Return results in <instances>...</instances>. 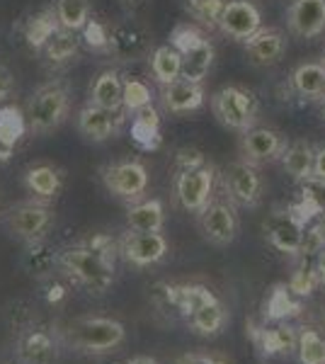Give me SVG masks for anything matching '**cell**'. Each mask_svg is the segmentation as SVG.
Here are the masks:
<instances>
[{"mask_svg":"<svg viewBox=\"0 0 325 364\" xmlns=\"http://www.w3.org/2000/svg\"><path fill=\"white\" fill-rule=\"evenodd\" d=\"M58 265L68 277H73L78 284L95 291V294L107 291L110 284L114 282V257L105 255V252L95 250L87 243L63 250L58 255Z\"/></svg>","mask_w":325,"mask_h":364,"instance_id":"cell-1","label":"cell"},{"mask_svg":"<svg viewBox=\"0 0 325 364\" xmlns=\"http://www.w3.org/2000/svg\"><path fill=\"white\" fill-rule=\"evenodd\" d=\"M70 112V90L63 80H49L32 92L27 102V127L34 134L56 132Z\"/></svg>","mask_w":325,"mask_h":364,"instance_id":"cell-2","label":"cell"},{"mask_svg":"<svg viewBox=\"0 0 325 364\" xmlns=\"http://www.w3.org/2000/svg\"><path fill=\"white\" fill-rule=\"evenodd\" d=\"M170 44L180 51L182 56V78L194 80V83H204L214 66V44L206 39L204 32H199L194 25H177L173 29Z\"/></svg>","mask_w":325,"mask_h":364,"instance_id":"cell-3","label":"cell"},{"mask_svg":"<svg viewBox=\"0 0 325 364\" xmlns=\"http://www.w3.org/2000/svg\"><path fill=\"white\" fill-rule=\"evenodd\" d=\"M127 338V328L114 318H80L66 331V343L80 352L102 355L117 350Z\"/></svg>","mask_w":325,"mask_h":364,"instance_id":"cell-4","label":"cell"},{"mask_svg":"<svg viewBox=\"0 0 325 364\" xmlns=\"http://www.w3.org/2000/svg\"><path fill=\"white\" fill-rule=\"evenodd\" d=\"M211 112L223 127L233 132H247L257 124L260 102L250 90L240 85H226L211 95Z\"/></svg>","mask_w":325,"mask_h":364,"instance_id":"cell-5","label":"cell"},{"mask_svg":"<svg viewBox=\"0 0 325 364\" xmlns=\"http://www.w3.org/2000/svg\"><path fill=\"white\" fill-rule=\"evenodd\" d=\"M214 185H216V168L211 163H206L204 158V161L192 163V166L177 168L175 197L182 209L199 214L211 202V197H214Z\"/></svg>","mask_w":325,"mask_h":364,"instance_id":"cell-6","label":"cell"},{"mask_svg":"<svg viewBox=\"0 0 325 364\" xmlns=\"http://www.w3.org/2000/svg\"><path fill=\"white\" fill-rule=\"evenodd\" d=\"M223 187H226L228 202L245 209L257 207L265 195V180L260 175L257 166L243 161V158L226 166V170H223Z\"/></svg>","mask_w":325,"mask_h":364,"instance_id":"cell-7","label":"cell"},{"mask_svg":"<svg viewBox=\"0 0 325 364\" xmlns=\"http://www.w3.org/2000/svg\"><path fill=\"white\" fill-rule=\"evenodd\" d=\"M5 221H8L13 236L25 240V243H37V240H44L46 233L51 231L56 214L44 202H22L8 211Z\"/></svg>","mask_w":325,"mask_h":364,"instance_id":"cell-8","label":"cell"},{"mask_svg":"<svg viewBox=\"0 0 325 364\" xmlns=\"http://www.w3.org/2000/svg\"><path fill=\"white\" fill-rule=\"evenodd\" d=\"M102 182L112 195L122 199H139L149 190V170L139 161H117L102 168Z\"/></svg>","mask_w":325,"mask_h":364,"instance_id":"cell-9","label":"cell"},{"mask_svg":"<svg viewBox=\"0 0 325 364\" xmlns=\"http://www.w3.org/2000/svg\"><path fill=\"white\" fill-rule=\"evenodd\" d=\"M287 136L279 129L272 127H252L240 136V156L252 166H265V163L279 161L287 149Z\"/></svg>","mask_w":325,"mask_h":364,"instance_id":"cell-10","label":"cell"},{"mask_svg":"<svg viewBox=\"0 0 325 364\" xmlns=\"http://www.w3.org/2000/svg\"><path fill=\"white\" fill-rule=\"evenodd\" d=\"M199 228H202L204 238L209 243L218 245H230L238 236V214H235V204L226 202H209L204 211H199Z\"/></svg>","mask_w":325,"mask_h":364,"instance_id":"cell-11","label":"cell"},{"mask_svg":"<svg viewBox=\"0 0 325 364\" xmlns=\"http://www.w3.org/2000/svg\"><path fill=\"white\" fill-rule=\"evenodd\" d=\"M119 252L136 267H151L168 255V238L161 231H127Z\"/></svg>","mask_w":325,"mask_h":364,"instance_id":"cell-12","label":"cell"},{"mask_svg":"<svg viewBox=\"0 0 325 364\" xmlns=\"http://www.w3.org/2000/svg\"><path fill=\"white\" fill-rule=\"evenodd\" d=\"M107 51L114 54L122 61H136V58L151 56L153 44L151 34L144 25H139L136 20H124L119 25L110 29V42Z\"/></svg>","mask_w":325,"mask_h":364,"instance_id":"cell-13","label":"cell"},{"mask_svg":"<svg viewBox=\"0 0 325 364\" xmlns=\"http://www.w3.org/2000/svg\"><path fill=\"white\" fill-rule=\"evenodd\" d=\"M262 27V13L252 0H226L218 29L235 42H247Z\"/></svg>","mask_w":325,"mask_h":364,"instance_id":"cell-14","label":"cell"},{"mask_svg":"<svg viewBox=\"0 0 325 364\" xmlns=\"http://www.w3.org/2000/svg\"><path fill=\"white\" fill-rule=\"evenodd\" d=\"M127 109H105L87 102L78 112V132L92 144H105L122 132Z\"/></svg>","mask_w":325,"mask_h":364,"instance_id":"cell-15","label":"cell"},{"mask_svg":"<svg viewBox=\"0 0 325 364\" xmlns=\"http://www.w3.org/2000/svg\"><path fill=\"white\" fill-rule=\"evenodd\" d=\"M287 29L299 39L325 34V0H292L287 8Z\"/></svg>","mask_w":325,"mask_h":364,"instance_id":"cell-16","label":"cell"},{"mask_svg":"<svg viewBox=\"0 0 325 364\" xmlns=\"http://www.w3.org/2000/svg\"><path fill=\"white\" fill-rule=\"evenodd\" d=\"M243 44L252 66L267 68V66H277L284 58L289 39L279 27H260Z\"/></svg>","mask_w":325,"mask_h":364,"instance_id":"cell-17","label":"cell"},{"mask_svg":"<svg viewBox=\"0 0 325 364\" xmlns=\"http://www.w3.org/2000/svg\"><path fill=\"white\" fill-rule=\"evenodd\" d=\"M306 224L299 221L292 211H277L265 221V236L279 252L287 255H297L301 250V240H304Z\"/></svg>","mask_w":325,"mask_h":364,"instance_id":"cell-18","label":"cell"},{"mask_svg":"<svg viewBox=\"0 0 325 364\" xmlns=\"http://www.w3.org/2000/svg\"><path fill=\"white\" fill-rule=\"evenodd\" d=\"M161 100L163 107L173 114H187V112H197L204 105L206 92L202 83H194L187 78H177L173 83L161 85Z\"/></svg>","mask_w":325,"mask_h":364,"instance_id":"cell-19","label":"cell"},{"mask_svg":"<svg viewBox=\"0 0 325 364\" xmlns=\"http://www.w3.org/2000/svg\"><path fill=\"white\" fill-rule=\"evenodd\" d=\"M252 340L260 348L265 357H284L297 352V343H299V333L292 323L282 321L272 328H255L252 331Z\"/></svg>","mask_w":325,"mask_h":364,"instance_id":"cell-20","label":"cell"},{"mask_svg":"<svg viewBox=\"0 0 325 364\" xmlns=\"http://www.w3.org/2000/svg\"><path fill=\"white\" fill-rule=\"evenodd\" d=\"M90 102L105 109H124V75L119 70L107 68L97 73L90 85Z\"/></svg>","mask_w":325,"mask_h":364,"instance_id":"cell-21","label":"cell"},{"mask_svg":"<svg viewBox=\"0 0 325 364\" xmlns=\"http://www.w3.org/2000/svg\"><path fill=\"white\" fill-rule=\"evenodd\" d=\"M289 85L304 100H318L325 92V66L321 61H304L289 75Z\"/></svg>","mask_w":325,"mask_h":364,"instance_id":"cell-22","label":"cell"},{"mask_svg":"<svg viewBox=\"0 0 325 364\" xmlns=\"http://www.w3.org/2000/svg\"><path fill=\"white\" fill-rule=\"evenodd\" d=\"M313 158H316V149L309 141H289L284 154H282V166H284L287 175H292L299 182H311L313 178Z\"/></svg>","mask_w":325,"mask_h":364,"instance_id":"cell-23","label":"cell"},{"mask_svg":"<svg viewBox=\"0 0 325 364\" xmlns=\"http://www.w3.org/2000/svg\"><path fill=\"white\" fill-rule=\"evenodd\" d=\"M129 231H163L165 209L161 199H139L127 209Z\"/></svg>","mask_w":325,"mask_h":364,"instance_id":"cell-24","label":"cell"},{"mask_svg":"<svg viewBox=\"0 0 325 364\" xmlns=\"http://www.w3.org/2000/svg\"><path fill=\"white\" fill-rule=\"evenodd\" d=\"M151 75L158 85H168L173 80L182 78V56L173 44L156 46L149 56Z\"/></svg>","mask_w":325,"mask_h":364,"instance_id":"cell-25","label":"cell"},{"mask_svg":"<svg viewBox=\"0 0 325 364\" xmlns=\"http://www.w3.org/2000/svg\"><path fill=\"white\" fill-rule=\"evenodd\" d=\"M132 139L136 141V146L144 151H153L161 146V119H158V112L151 105L139 109V112H134Z\"/></svg>","mask_w":325,"mask_h":364,"instance_id":"cell-26","label":"cell"},{"mask_svg":"<svg viewBox=\"0 0 325 364\" xmlns=\"http://www.w3.org/2000/svg\"><path fill=\"white\" fill-rule=\"evenodd\" d=\"M80 44H82V39L78 37V32H68V29L58 27L56 32L46 39L41 51H44L46 61L54 63V66H61V63L73 61V58L80 54Z\"/></svg>","mask_w":325,"mask_h":364,"instance_id":"cell-27","label":"cell"},{"mask_svg":"<svg viewBox=\"0 0 325 364\" xmlns=\"http://www.w3.org/2000/svg\"><path fill=\"white\" fill-rule=\"evenodd\" d=\"M20 360L22 364H54L56 343L49 333L32 331L20 340Z\"/></svg>","mask_w":325,"mask_h":364,"instance_id":"cell-28","label":"cell"},{"mask_svg":"<svg viewBox=\"0 0 325 364\" xmlns=\"http://www.w3.org/2000/svg\"><path fill=\"white\" fill-rule=\"evenodd\" d=\"M25 185L39 199H51L61 190V173H58V168L49 166V163H39V166L27 168Z\"/></svg>","mask_w":325,"mask_h":364,"instance_id":"cell-29","label":"cell"},{"mask_svg":"<svg viewBox=\"0 0 325 364\" xmlns=\"http://www.w3.org/2000/svg\"><path fill=\"white\" fill-rule=\"evenodd\" d=\"M27 129V117L20 109L13 107V105L0 107V154H3V158H8L10 151L20 144Z\"/></svg>","mask_w":325,"mask_h":364,"instance_id":"cell-30","label":"cell"},{"mask_svg":"<svg viewBox=\"0 0 325 364\" xmlns=\"http://www.w3.org/2000/svg\"><path fill=\"white\" fill-rule=\"evenodd\" d=\"M54 15L61 29L68 32H82L87 22L92 20L90 0H56Z\"/></svg>","mask_w":325,"mask_h":364,"instance_id":"cell-31","label":"cell"},{"mask_svg":"<svg viewBox=\"0 0 325 364\" xmlns=\"http://www.w3.org/2000/svg\"><path fill=\"white\" fill-rule=\"evenodd\" d=\"M187 321H190V328H192L194 333H197V336L214 338V336H218V333H223V328H226L228 311L216 299L214 304H209V306L199 309L197 314H192Z\"/></svg>","mask_w":325,"mask_h":364,"instance_id":"cell-32","label":"cell"},{"mask_svg":"<svg viewBox=\"0 0 325 364\" xmlns=\"http://www.w3.org/2000/svg\"><path fill=\"white\" fill-rule=\"evenodd\" d=\"M265 314H267V318L275 323L289 321L301 314V301H299V296L289 289V284H277L267 296Z\"/></svg>","mask_w":325,"mask_h":364,"instance_id":"cell-33","label":"cell"},{"mask_svg":"<svg viewBox=\"0 0 325 364\" xmlns=\"http://www.w3.org/2000/svg\"><path fill=\"white\" fill-rule=\"evenodd\" d=\"M297 355L301 364H325V336L316 328H304L299 333Z\"/></svg>","mask_w":325,"mask_h":364,"instance_id":"cell-34","label":"cell"},{"mask_svg":"<svg viewBox=\"0 0 325 364\" xmlns=\"http://www.w3.org/2000/svg\"><path fill=\"white\" fill-rule=\"evenodd\" d=\"M56 29H58V22H56L54 8H51V10H44V13L34 15L32 20L27 22L25 37H27V42L34 46V49H41V46L46 44V39H49Z\"/></svg>","mask_w":325,"mask_h":364,"instance_id":"cell-35","label":"cell"},{"mask_svg":"<svg viewBox=\"0 0 325 364\" xmlns=\"http://www.w3.org/2000/svg\"><path fill=\"white\" fill-rule=\"evenodd\" d=\"M153 100L151 85L144 78H127L124 80V109L127 112H139V109L149 107Z\"/></svg>","mask_w":325,"mask_h":364,"instance_id":"cell-36","label":"cell"},{"mask_svg":"<svg viewBox=\"0 0 325 364\" xmlns=\"http://www.w3.org/2000/svg\"><path fill=\"white\" fill-rule=\"evenodd\" d=\"M27 255H25V265L29 267L32 274H44L54 267V262H58V257L51 252L49 245L44 240H37V243H27Z\"/></svg>","mask_w":325,"mask_h":364,"instance_id":"cell-37","label":"cell"},{"mask_svg":"<svg viewBox=\"0 0 325 364\" xmlns=\"http://www.w3.org/2000/svg\"><path fill=\"white\" fill-rule=\"evenodd\" d=\"M185 5L194 20H199L206 27H218L226 0H185Z\"/></svg>","mask_w":325,"mask_h":364,"instance_id":"cell-38","label":"cell"},{"mask_svg":"<svg viewBox=\"0 0 325 364\" xmlns=\"http://www.w3.org/2000/svg\"><path fill=\"white\" fill-rule=\"evenodd\" d=\"M318 284H321V282H318L316 265H311V262H304V265L292 274V279H289V289H292L299 299L311 296Z\"/></svg>","mask_w":325,"mask_h":364,"instance_id":"cell-39","label":"cell"},{"mask_svg":"<svg viewBox=\"0 0 325 364\" xmlns=\"http://www.w3.org/2000/svg\"><path fill=\"white\" fill-rule=\"evenodd\" d=\"M325 248V228L323 224H313V226H306L304 231V240H301V250L299 255L304 257H311V255H318Z\"/></svg>","mask_w":325,"mask_h":364,"instance_id":"cell-40","label":"cell"},{"mask_svg":"<svg viewBox=\"0 0 325 364\" xmlns=\"http://www.w3.org/2000/svg\"><path fill=\"white\" fill-rule=\"evenodd\" d=\"M82 39L92 46V49H105L107 51V42H110V29H105V25H100L97 20H90L82 29Z\"/></svg>","mask_w":325,"mask_h":364,"instance_id":"cell-41","label":"cell"},{"mask_svg":"<svg viewBox=\"0 0 325 364\" xmlns=\"http://www.w3.org/2000/svg\"><path fill=\"white\" fill-rule=\"evenodd\" d=\"M173 364H233L223 357H216V355H202V352H187V355L177 357Z\"/></svg>","mask_w":325,"mask_h":364,"instance_id":"cell-42","label":"cell"},{"mask_svg":"<svg viewBox=\"0 0 325 364\" xmlns=\"http://www.w3.org/2000/svg\"><path fill=\"white\" fill-rule=\"evenodd\" d=\"M13 92H15V75L10 73L8 66H3V63H0V105L13 95Z\"/></svg>","mask_w":325,"mask_h":364,"instance_id":"cell-43","label":"cell"},{"mask_svg":"<svg viewBox=\"0 0 325 364\" xmlns=\"http://www.w3.org/2000/svg\"><path fill=\"white\" fill-rule=\"evenodd\" d=\"M311 182L325 187V146L316 149V158H313V178Z\"/></svg>","mask_w":325,"mask_h":364,"instance_id":"cell-44","label":"cell"},{"mask_svg":"<svg viewBox=\"0 0 325 364\" xmlns=\"http://www.w3.org/2000/svg\"><path fill=\"white\" fill-rule=\"evenodd\" d=\"M316 272H318V282H321V287H325V248L318 252V257H316Z\"/></svg>","mask_w":325,"mask_h":364,"instance_id":"cell-45","label":"cell"},{"mask_svg":"<svg viewBox=\"0 0 325 364\" xmlns=\"http://www.w3.org/2000/svg\"><path fill=\"white\" fill-rule=\"evenodd\" d=\"M122 3V8L127 10V13H139L141 8H146V3L149 0H119Z\"/></svg>","mask_w":325,"mask_h":364,"instance_id":"cell-46","label":"cell"},{"mask_svg":"<svg viewBox=\"0 0 325 364\" xmlns=\"http://www.w3.org/2000/svg\"><path fill=\"white\" fill-rule=\"evenodd\" d=\"M127 364H161V362L153 360V357H134V360H129Z\"/></svg>","mask_w":325,"mask_h":364,"instance_id":"cell-47","label":"cell"},{"mask_svg":"<svg viewBox=\"0 0 325 364\" xmlns=\"http://www.w3.org/2000/svg\"><path fill=\"white\" fill-rule=\"evenodd\" d=\"M63 296V289L61 287H51V294H49V301H58Z\"/></svg>","mask_w":325,"mask_h":364,"instance_id":"cell-48","label":"cell"},{"mask_svg":"<svg viewBox=\"0 0 325 364\" xmlns=\"http://www.w3.org/2000/svg\"><path fill=\"white\" fill-rule=\"evenodd\" d=\"M321 119L325 122V102H323V107H321Z\"/></svg>","mask_w":325,"mask_h":364,"instance_id":"cell-49","label":"cell"},{"mask_svg":"<svg viewBox=\"0 0 325 364\" xmlns=\"http://www.w3.org/2000/svg\"><path fill=\"white\" fill-rule=\"evenodd\" d=\"M321 63H323V66H325V49H323V56H321Z\"/></svg>","mask_w":325,"mask_h":364,"instance_id":"cell-50","label":"cell"},{"mask_svg":"<svg viewBox=\"0 0 325 364\" xmlns=\"http://www.w3.org/2000/svg\"><path fill=\"white\" fill-rule=\"evenodd\" d=\"M323 228H325V221H323Z\"/></svg>","mask_w":325,"mask_h":364,"instance_id":"cell-51","label":"cell"},{"mask_svg":"<svg viewBox=\"0 0 325 364\" xmlns=\"http://www.w3.org/2000/svg\"><path fill=\"white\" fill-rule=\"evenodd\" d=\"M0 158H3V154H0Z\"/></svg>","mask_w":325,"mask_h":364,"instance_id":"cell-52","label":"cell"}]
</instances>
